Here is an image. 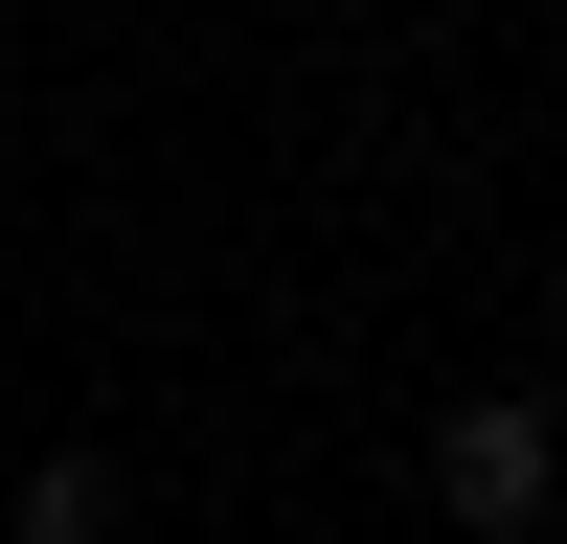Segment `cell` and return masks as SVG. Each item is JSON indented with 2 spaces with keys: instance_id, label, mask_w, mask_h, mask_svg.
<instances>
[{
  "instance_id": "obj_2",
  "label": "cell",
  "mask_w": 567,
  "mask_h": 544,
  "mask_svg": "<svg viewBox=\"0 0 567 544\" xmlns=\"http://www.w3.org/2000/svg\"><path fill=\"white\" fill-rule=\"evenodd\" d=\"M23 544H114V453H45V477H23Z\"/></svg>"
},
{
  "instance_id": "obj_1",
  "label": "cell",
  "mask_w": 567,
  "mask_h": 544,
  "mask_svg": "<svg viewBox=\"0 0 567 544\" xmlns=\"http://www.w3.org/2000/svg\"><path fill=\"white\" fill-rule=\"evenodd\" d=\"M432 499H454L477 544H523V522H545V408H523V386L454 408V431H432Z\"/></svg>"
}]
</instances>
